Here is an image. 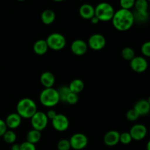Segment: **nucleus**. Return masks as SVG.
Masks as SVG:
<instances>
[{
    "mask_svg": "<svg viewBox=\"0 0 150 150\" xmlns=\"http://www.w3.org/2000/svg\"><path fill=\"white\" fill-rule=\"evenodd\" d=\"M130 67L136 73H143L148 67V62L143 57H135L130 60Z\"/></svg>",
    "mask_w": 150,
    "mask_h": 150,
    "instance_id": "nucleus-11",
    "label": "nucleus"
},
{
    "mask_svg": "<svg viewBox=\"0 0 150 150\" xmlns=\"http://www.w3.org/2000/svg\"><path fill=\"white\" fill-rule=\"evenodd\" d=\"M53 1H57V2H60V1H64V0H53Z\"/></svg>",
    "mask_w": 150,
    "mask_h": 150,
    "instance_id": "nucleus-39",
    "label": "nucleus"
},
{
    "mask_svg": "<svg viewBox=\"0 0 150 150\" xmlns=\"http://www.w3.org/2000/svg\"><path fill=\"white\" fill-rule=\"evenodd\" d=\"M7 130V127L6 125L5 122L0 119V136H2Z\"/></svg>",
    "mask_w": 150,
    "mask_h": 150,
    "instance_id": "nucleus-34",
    "label": "nucleus"
},
{
    "mask_svg": "<svg viewBox=\"0 0 150 150\" xmlns=\"http://www.w3.org/2000/svg\"><path fill=\"white\" fill-rule=\"evenodd\" d=\"M48 49V47L45 40H39L34 44L33 50L35 54L38 55H43L47 52Z\"/></svg>",
    "mask_w": 150,
    "mask_h": 150,
    "instance_id": "nucleus-18",
    "label": "nucleus"
},
{
    "mask_svg": "<svg viewBox=\"0 0 150 150\" xmlns=\"http://www.w3.org/2000/svg\"><path fill=\"white\" fill-rule=\"evenodd\" d=\"M70 49L73 54L76 56H82L86 54L88 49V45L83 40H76L72 42Z\"/></svg>",
    "mask_w": 150,
    "mask_h": 150,
    "instance_id": "nucleus-12",
    "label": "nucleus"
},
{
    "mask_svg": "<svg viewBox=\"0 0 150 150\" xmlns=\"http://www.w3.org/2000/svg\"><path fill=\"white\" fill-rule=\"evenodd\" d=\"M135 11L138 13H148L149 1L146 0H136L135 1Z\"/></svg>",
    "mask_w": 150,
    "mask_h": 150,
    "instance_id": "nucleus-22",
    "label": "nucleus"
},
{
    "mask_svg": "<svg viewBox=\"0 0 150 150\" xmlns=\"http://www.w3.org/2000/svg\"><path fill=\"white\" fill-rule=\"evenodd\" d=\"M57 112H56L54 110H49V111L47 112L46 116H47V117H48V120H52L53 119L56 117V115H57Z\"/></svg>",
    "mask_w": 150,
    "mask_h": 150,
    "instance_id": "nucleus-35",
    "label": "nucleus"
},
{
    "mask_svg": "<svg viewBox=\"0 0 150 150\" xmlns=\"http://www.w3.org/2000/svg\"><path fill=\"white\" fill-rule=\"evenodd\" d=\"M111 21L114 27L120 32L129 30L135 23L133 12L122 8L114 13Z\"/></svg>",
    "mask_w": 150,
    "mask_h": 150,
    "instance_id": "nucleus-1",
    "label": "nucleus"
},
{
    "mask_svg": "<svg viewBox=\"0 0 150 150\" xmlns=\"http://www.w3.org/2000/svg\"><path fill=\"white\" fill-rule=\"evenodd\" d=\"M149 146H150V142H148V143H147V150H150Z\"/></svg>",
    "mask_w": 150,
    "mask_h": 150,
    "instance_id": "nucleus-38",
    "label": "nucleus"
},
{
    "mask_svg": "<svg viewBox=\"0 0 150 150\" xmlns=\"http://www.w3.org/2000/svg\"><path fill=\"white\" fill-rule=\"evenodd\" d=\"M133 16H134V21H139L141 23H144L147 21L148 17H149V14L148 13H138V12L134 11L133 12Z\"/></svg>",
    "mask_w": 150,
    "mask_h": 150,
    "instance_id": "nucleus-26",
    "label": "nucleus"
},
{
    "mask_svg": "<svg viewBox=\"0 0 150 150\" xmlns=\"http://www.w3.org/2000/svg\"><path fill=\"white\" fill-rule=\"evenodd\" d=\"M146 1H150V0H146Z\"/></svg>",
    "mask_w": 150,
    "mask_h": 150,
    "instance_id": "nucleus-41",
    "label": "nucleus"
},
{
    "mask_svg": "<svg viewBox=\"0 0 150 150\" xmlns=\"http://www.w3.org/2000/svg\"><path fill=\"white\" fill-rule=\"evenodd\" d=\"M142 54L146 57H150V42L147 41V42H144L142 45V48H141Z\"/></svg>",
    "mask_w": 150,
    "mask_h": 150,
    "instance_id": "nucleus-32",
    "label": "nucleus"
},
{
    "mask_svg": "<svg viewBox=\"0 0 150 150\" xmlns=\"http://www.w3.org/2000/svg\"><path fill=\"white\" fill-rule=\"evenodd\" d=\"M58 150H70L71 149L70 144L67 139H62L57 144Z\"/></svg>",
    "mask_w": 150,
    "mask_h": 150,
    "instance_id": "nucleus-29",
    "label": "nucleus"
},
{
    "mask_svg": "<svg viewBox=\"0 0 150 150\" xmlns=\"http://www.w3.org/2000/svg\"><path fill=\"white\" fill-rule=\"evenodd\" d=\"M40 101L43 106L51 108L59 102L58 91L54 88H45L40 95Z\"/></svg>",
    "mask_w": 150,
    "mask_h": 150,
    "instance_id": "nucleus-3",
    "label": "nucleus"
},
{
    "mask_svg": "<svg viewBox=\"0 0 150 150\" xmlns=\"http://www.w3.org/2000/svg\"><path fill=\"white\" fill-rule=\"evenodd\" d=\"M16 110L17 114H19L21 118L31 119V117L38 111V108L33 100L26 98L18 101Z\"/></svg>",
    "mask_w": 150,
    "mask_h": 150,
    "instance_id": "nucleus-2",
    "label": "nucleus"
},
{
    "mask_svg": "<svg viewBox=\"0 0 150 150\" xmlns=\"http://www.w3.org/2000/svg\"><path fill=\"white\" fill-rule=\"evenodd\" d=\"M90 20H91V22H92L93 24H97V23H98L100 22L99 19H98L96 16H94V17H92Z\"/></svg>",
    "mask_w": 150,
    "mask_h": 150,
    "instance_id": "nucleus-36",
    "label": "nucleus"
},
{
    "mask_svg": "<svg viewBox=\"0 0 150 150\" xmlns=\"http://www.w3.org/2000/svg\"><path fill=\"white\" fill-rule=\"evenodd\" d=\"M139 114L135 111L134 108H132V109H130L126 114V118L130 122H135L139 118Z\"/></svg>",
    "mask_w": 150,
    "mask_h": 150,
    "instance_id": "nucleus-30",
    "label": "nucleus"
},
{
    "mask_svg": "<svg viewBox=\"0 0 150 150\" xmlns=\"http://www.w3.org/2000/svg\"><path fill=\"white\" fill-rule=\"evenodd\" d=\"M135 111L139 114V116L146 115L150 111V103L149 100L142 99L136 102L135 104L134 108Z\"/></svg>",
    "mask_w": 150,
    "mask_h": 150,
    "instance_id": "nucleus-15",
    "label": "nucleus"
},
{
    "mask_svg": "<svg viewBox=\"0 0 150 150\" xmlns=\"http://www.w3.org/2000/svg\"><path fill=\"white\" fill-rule=\"evenodd\" d=\"M31 125L35 130L42 131L47 127L48 123V119L46 114L42 111H37L31 117Z\"/></svg>",
    "mask_w": 150,
    "mask_h": 150,
    "instance_id": "nucleus-6",
    "label": "nucleus"
},
{
    "mask_svg": "<svg viewBox=\"0 0 150 150\" xmlns=\"http://www.w3.org/2000/svg\"><path fill=\"white\" fill-rule=\"evenodd\" d=\"M135 1L136 0H120V4L122 9L130 10L134 7Z\"/></svg>",
    "mask_w": 150,
    "mask_h": 150,
    "instance_id": "nucleus-27",
    "label": "nucleus"
},
{
    "mask_svg": "<svg viewBox=\"0 0 150 150\" xmlns=\"http://www.w3.org/2000/svg\"><path fill=\"white\" fill-rule=\"evenodd\" d=\"M40 82L45 88H51L55 83V77L51 72H44L40 76Z\"/></svg>",
    "mask_w": 150,
    "mask_h": 150,
    "instance_id": "nucleus-17",
    "label": "nucleus"
},
{
    "mask_svg": "<svg viewBox=\"0 0 150 150\" xmlns=\"http://www.w3.org/2000/svg\"><path fill=\"white\" fill-rule=\"evenodd\" d=\"M57 91H58L59 97V100L62 101V102H66L67 97L70 93V91L68 86H61Z\"/></svg>",
    "mask_w": 150,
    "mask_h": 150,
    "instance_id": "nucleus-25",
    "label": "nucleus"
},
{
    "mask_svg": "<svg viewBox=\"0 0 150 150\" xmlns=\"http://www.w3.org/2000/svg\"><path fill=\"white\" fill-rule=\"evenodd\" d=\"M45 41L48 48H51L54 51H60L66 45V39L64 35L57 32L48 35Z\"/></svg>",
    "mask_w": 150,
    "mask_h": 150,
    "instance_id": "nucleus-5",
    "label": "nucleus"
},
{
    "mask_svg": "<svg viewBox=\"0 0 150 150\" xmlns=\"http://www.w3.org/2000/svg\"><path fill=\"white\" fill-rule=\"evenodd\" d=\"M68 87L70 89V92L79 95L80 92H81L83 91V88H84V83H83L82 80L76 79L70 82Z\"/></svg>",
    "mask_w": 150,
    "mask_h": 150,
    "instance_id": "nucleus-19",
    "label": "nucleus"
},
{
    "mask_svg": "<svg viewBox=\"0 0 150 150\" xmlns=\"http://www.w3.org/2000/svg\"><path fill=\"white\" fill-rule=\"evenodd\" d=\"M17 1H25V0H17Z\"/></svg>",
    "mask_w": 150,
    "mask_h": 150,
    "instance_id": "nucleus-40",
    "label": "nucleus"
},
{
    "mask_svg": "<svg viewBox=\"0 0 150 150\" xmlns=\"http://www.w3.org/2000/svg\"><path fill=\"white\" fill-rule=\"evenodd\" d=\"M120 133L117 130H110L104 136V143L108 146H116L120 142Z\"/></svg>",
    "mask_w": 150,
    "mask_h": 150,
    "instance_id": "nucleus-13",
    "label": "nucleus"
},
{
    "mask_svg": "<svg viewBox=\"0 0 150 150\" xmlns=\"http://www.w3.org/2000/svg\"><path fill=\"white\" fill-rule=\"evenodd\" d=\"M105 44L106 40L103 35L100 34H95L89 38L87 45L92 50L100 51L105 46Z\"/></svg>",
    "mask_w": 150,
    "mask_h": 150,
    "instance_id": "nucleus-9",
    "label": "nucleus"
},
{
    "mask_svg": "<svg viewBox=\"0 0 150 150\" xmlns=\"http://www.w3.org/2000/svg\"><path fill=\"white\" fill-rule=\"evenodd\" d=\"M20 150H36V146L33 144L25 142L20 144Z\"/></svg>",
    "mask_w": 150,
    "mask_h": 150,
    "instance_id": "nucleus-33",
    "label": "nucleus"
},
{
    "mask_svg": "<svg viewBox=\"0 0 150 150\" xmlns=\"http://www.w3.org/2000/svg\"><path fill=\"white\" fill-rule=\"evenodd\" d=\"M55 19V13L51 10H45L41 14V20L45 25H50L53 23Z\"/></svg>",
    "mask_w": 150,
    "mask_h": 150,
    "instance_id": "nucleus-20",
    "label": "nucleus"
},
{
    "mask_svg": "<svg viewBox=\"0 0 150 150\" xmlns=\"http://www.w3.org/2000/svg\"><path fill=\"white\" fill-rule=\"evenodd\" d=\"M52 126L56 130L59 132H64L68 129L70 122L65 115L57 114L52 120Z\"/></svg>",
    "mask_w": 150,
    "mask_h": 150,
    "instance_id": "nucleus-8",
    "label": "nucleus"
},
{
    "mask_svg": "<svg viewBox=\"0 0 150 150\" xmlns=\"http://www.w3.org/2000/svg\"><path fill=\"white\" fill-rule=\"evenodd\" d=\"M11 150H20V144H13V145L11 146Z\"/></svg>",
    "mask_w": 150,
    "mask_h": 150,
    "instance_id": "nucleus-37",
    "label": "nucleus"
},
{
    "mask_svg": "<svg viewBox=\"0 0 150 150\" xmlns=\"http://www.w3.org/2000/svg\"><path fill=\"white\" fill-rule=\"evenodd\" d=\"M41 139V132L32 129L29 130L26 134V142L35 144L40 142Z\"/></svg>",
    "mask_w": 150,
    "mask_h": 150,
    "instance_id": "nucleus-21",
    "label": "nucleus"
},
{
    "mask_svg": "<svg viewBox=\"0 0 150 150\" xmlns=\"http://www.w3.org/2000/svg\"><path fill=\"white\" fill-rule=\"evenodd\" d=\"M70 146L75 150H81L84 149L88 144V139L83 133H78L73 135L69 140Z\"/></svg>",
    "mask_w": 150,
    "mask_h": 150,
    "instance_id": "nucleus-7",
    "label": "nucleus"
},
{
    "mask_svg": "<svg viewBox=\"0 0 150 150\" xmlns=\"http://www.w3.org/2000/svg\"><path fill=\"white\" fill-rule=\"evenodd\" d=\"M2 137L6 143L10 144H14L15 142H16V139H17L16 133H15L13 130H7V131L4 133V134L2 136Z\"/></svg>",
    "mask_w": 150,
    "mask_h": 150,
    "instance_id": "nucleus-23",
    "label": "nucleus"
},
{
    "mask_svg": "<svg viewBox=\"0 0 150 150\" xmlns=\"http://www.w3.org/2000/svg\"><path fill=\"white\" fill-rule=\"evenodd\" d=\"M132 137L129 132H124L120 136V142L123 144H129L132 142Z\"/></svg>",
    "mask_w": 150,
    "mask_h": 150,
    "instance_id": "nucleus-28",
    "label": "nucleus"
},
{
    "mask_svg": "<svg viewBox=\"0 0 150 150\" xmlns=\"http://www.w3.org/2000/svg\"><path fill=\"white\" fill-rule=\"evenodd\" d=\"M122 57L127 61H130L135 57V52L133 48L130 47H125L122 51Z\"/></svg>",
    "mask_w": 150,
    "mask_h": 150,
    "instance_id": "nucleus-24",
    "label": "nucleus"
},
{
    "mask_svg": "<svg viewBox=\"0 0 150 150\" xmlns=\"http://www.w3.org/2000/svg\"><path fill=\"white\" fill-rule=\"evenodd\" d=\"M114 9L111 4L108 2H100L95 7V16L100 21H109L114 16Z\"/></svg>",
    "mask_w": 150,
    "mask_h": 150,
    "instance_id": "nucleus-4",
    "label": "nucleus"
},
{
    "mask_svg": "<svg viewBox=\"0 0 150 150\" xmlns=\"http://www.w3.org/2000/svg\"><path fill=\"white\" fill-rule=\"evenodd\" d=\"M81 17L86 20H90L95 16V7L89 4H83L79 8Z\"/></svg>",
    "mask_w": 150,
    "mask_h": 150,
    "instance_id": "nucleus-16",
    "label": "nucleus"
},
{
    "mask_svg": "<svg viewBox=\"0 0 150 150\" xmlns=\"http://www.w3.org/2000/svg\"><path fill=\"white\" fill-rule=\"evenodd\" d=\"M21 117L17 113H12L9 114L5 120L6 125L11 130L18 128L21 124Z\"/></svg>",
    "mask_w": 150,
    "mask_h": 150,
    "instance_id": "nucleus-14",
    "label": "nucleus"
},
{
    "mask_svg": "<svg viewBox=\"0 0 150 150\" xmlns=\"http://www.w3.org/2000/svg\"><path fill=\"white\" fill-rule=\"evenodd\" d=\"M129 133L133 140L142 141L146 137L147 134V129L144 125L136 124L131 127Z\"/></svg>",
    "mask_w": 150,
    "mask_h": 150,
    "instance_id": "nucleus-10",
    "label": "nucleus"
},
{
    "mask_svg": "<svg viewBox=\"0 0 150 150\" xmlns=\"http://www.w3.org/2000/svg\"><path fill=\"white\" fill-rule=\"evenodd\" d=\"M78 102H79V95L70 92L68 95V96L67 97L66 103H67L70 105H75Z\"/></svg>",
    "mask_w": 150,
    "mask_h": 150,
    "instance_id": "nucleus-31",
    "label": "nucleus"
}]
</instances>
